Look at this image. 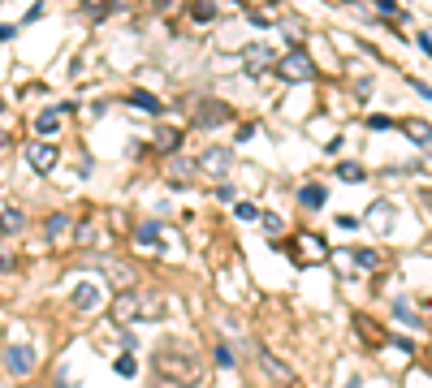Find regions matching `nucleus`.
Instances as JSON below:
<instances>
[{
  "label": "nucleus",
  "instance_id": "nucleus-22",
  "mask_svg": "<svg viewBox=\"0 0 432 388\" xmlns=\"http://www.w3.org/2000/svg\"><path fill=\"white\" fill-rule=\"evenodd\" d=\"M216 362H221V367H234V350H230V345H225V341L216 345Z\"/></svg>",
  "mask_w": 432,
  "mask_h": 388
},
{
  "label": "nucleus",
  "instance_id": "nucleus-13",
  "mask_svg": "<svg viewBox=\"0 0 432 388\" xmlns=\"http://www.w3.org/2000/svg\"><path fill=\"white\" fill-rule=\"evenodd\" d=\"M130 103H134V108H143V113H156V117H160V108H165V103L151 95V91H134V95H130Z\"/></svg>",
  "mask_w": 432,
  "mask_h": 388
},
{
  "label": "nucleus",
  "instance_id": "nucleus-17",
  "mask_svg": "<svg viewBox=\"0 0 432 388\" xmlns=\"http://www.w3.org/2000/svg\"><path fill=\"white\" fill-rule=\"evenodd\" d=\"M35 129H39V134H48V138H53V134H57V129H61V117H57L53 108H48V113H39V121H35Z\"/></svg>",
  "mask_w": 432,
  "mask_h": 388
},
{
  "label": "nucleus",
  "instance_id": "nucleus-28",
  "mask_svg": "<svg viewBox=\"0 0 432 388\" xmlns=\"http://www.w3.org/2000/svg\"><path fill=\"white\" fill-rule=\"evenodd\" d=\"M376 9H380V13H389V17L398 13V5H393V0H376Z\"/></svg>",
  "mask_w": 432,
  "mask_h": 388
},
{
  "label": "nucleus",
  "instance_id": "nucleus-4",
  "mask_svg": "<svg viewBox=\"0 0 432 388\" xmlns=\"http://www.w3.org/2000/svg\"><path fill=\"white\" fill-rule=\"evenodd\" d=\"M190 121H195L199 129L225 125V121H230V103H225V99H199V103H195V113H190Z\"/></svg>",
  "mask_w": 432,
  "mask_h": 388
},
{
  "label": "nucleus",
  "instance_id": "nucleus-15",
  "mask_svg": "<svg viewBox=\"0 0 432 388\" xmlns=\"http://www.w3.org/2000/svg\"><path fill=\"white\" fill-rule=\"evenodd\" d=\"M117 5H125V0H87L83 9H87V17H104V13H113Z\"/></svg>",
  "mask_w": 432,
  "mask_h": 388
},
{
  "label": "nucleus",
  "instance_id": "nucleus-16",
  "mask_svg": "<svg viewBox=\"0 0 432 388\" xmlns=\"http://www.w3.org/2000/svg\"><path fill=\"white\" fill-rule=\"evenodd\" d=\"M177 143H182V134H177V129H169V125L156 129V147H160V151H177Z\"/></svg>",
  "mask_w": 432,
  "mask_h": 388
},
{
  "label": "nucleus",
  "instance_id": "nucleus-7",
  "mask_svg": "<svg viewBox=\"0 0 432 388\" xmlns=\"http://www.w3.org/2000/svg\"><path fill=\"white\" fill-rule=\"evenodd\" d=\"M199 168L208 173V177H225V173L234 168V155L225 151V147H208V151L199 155Z\"/></svg>",
  "mask_w": 432,
  "mask_h": 388
},
{
  "label": "nucleus",
  "instance_id": "nucleus-5",
  "mask_svg": "<svg viewBox=\"0 0 432 388\" xmlns=\"http://www.w3.org/2000/svg\"><path fill=\"white\" fill-rule=\"evenodd\" d=\"M5 371L9 375H31L35 371V350L31 345H22V341H13V345H5Z\"/></svg>",
  "mask_w": 432,
  "mask_h": 388
},
{
  "label": "nucleus",
  "instance_id": "nucleus-14",
  "mask_svg": "<svg viewBox=\"0 0 432 388\" xmlns=\"http://www.w3.org/2000/svg\"><path fill=\"white\" fill-rule=\"evenodd\" d=\"M22 224H27V216H22L18 207H5V212H0V229H5V233H18Z\"/></svg>",
  "mask_w": 432,
  "mask_h": 388
},
{
  "label": "nucleus",
  "instance_id": "nucleus-9",
  "mask_svg": "<svg viewBox=\"0 0 432 388\" xmlns=\"http://www.w3.org/2000/svg\"><path fill=\"white\" fill-rule=\"evenodd\" d=\"M99 298H104V294H99V285H95V280H83L78 289H74V310H83V315H87V310L99 306Z\"/></svg>",
  "mask_w": 432,
  "mask_h": 388
},
{
  "label": "nucleus",
  "instance_id": "nucleus-23",
  "mask_svg": "<svg viewBox=\"0 0 432 388\" xmlns=\"http://www.w3.org/2000/svg\"><path fill=\"white\" fill-rule=\"evenodd\" d=\"M368 125H372V129H393L398 121H393V117H380V113H376V117H368Z\"/></svg>",
  "mask_w": 432,
  "mask_h": 388
},
{
  "label": "nucleus",
  "instance_id": "nucleus-11",
  "mask_svg": "<svg viewBox=\"0 0 432 388\" xmlns=\"http://www.w3.org/2000/svg\"><path fill=\"white\" fill-rule=\"evenodd\" d=\"M402 129L411 134V143H419V147L432 151V125H428V121H402Z\"/></svg>",
  "mask_w": 432,
  "mask_h": 388
},
{
  "label": "nucleus",
  "instance_id": "nucleus-18",
  "mask_svg": "<svg viewBox=\"0 0 432 388\" xmlns=\"http://www.w3.org/2000/svg\"><path fill=\"white\" fill-rule=\"evenodd\" d=\"M43 233H48V238H61V233H69V216H61V212L48 216V220H43Z\"/></svg>",
  "mask_w": 432,
  "mask_h": 388
},
{
  "label": "nucleus",
  "instance_id": "nucleus-24",
  "mask_svg": "<svg viewBox=\"0 0 432 388\" xmlns=\"http://www.w3.org/2000/svg\"><path fill=\"white\" fill-rule=\"evenodd\" d=\"M234 212H238V220H256V216H260V212H256V207H251V203H238Z\"/></svg>",
  "mask_w": 432,
  "mask_h": 388
},
{
  "label": "nucleus",
  "instance_id": "nucleus-2",
  "mask_svg": "<svg viewBox=\"0 0 432 388\" xmlns=\"http://www.w3.org/2000/svg\"><path fill=\"white\" fill-rule=\"evenodd\" d=\"M277 73L286 78V82H312L316 78V65H312V57L302 48H290L286 57H281V65H277Z\"/></svg>",
  "mask_w": 432,
  "mask_h": 388
},
{
  "label": "nucleus",
  "instance_id": "nucleus-12",
  "mask_svg": "<svg viewBox=\"0 0 432 388\" xmlns=\"http://www.w3.org/2000/svg\"><path fill=\"white\" fill-rule=\"evenodd\" d=\"M298 203H302V207H312V212H316V207H324V186H316V181H307V186L298 190Z\"/></svg>",
  "mask_w": 432,
  "mask_h": 388
},
{
  "label": "nucleus",
  "instance_id": "nucleus-26",
  "mask_svg": "<svg viewBox=\"0 0 432 388\" xmlns=\"http://www.w3.org/2000/svg\"><path fill=\"white\" fill-rule=\"evenodd\" d=\"M260 220H264V229H272V233H281V216H272V212H268V216H260Z\"/></svg>",
  "mask_w": 432,
  "mask_h": 388
},
{
  "label": "nucleus",
  "instance_id": "nucleus-25",
  "mask_svg": "<svg viewBox=\"0 0 432 388\" xmlns=\"http://www.w3.org/2000/svg\"><path fill=\"white\" fill-rule=\"evenodd\" d=\"M212 13H216L212 0H199V5H195V17H212Z\"/></svg>",
  "mask_w": 432,
  "mask_h": 388
},
{
  "label": "nucleus",
  "instance_id": "nucleus-20",
  "mask_svg": "<svg viewBox=\"0 0 432 388\" xmlns=\"http://www.w3.org/2000/svg\"><path fill=\"white\" fill-rule=\"evenodd\" d=\"M337 177L342 181H363V168L359 164H337Z\"/></svg>",
  "mask_w": 432,
  "mask_h": 388
},
{
  "label": "nucleus",
  "instance_id": "nucleus-21",
  "mask_svg": "<svg viewBox=\"0 0 432 388\" xmlns=\"http://www.w3.org/2000/svg\"><path fill=\"white\" fill-rule=\"evenodd\" d=\"M113 367H117V375H134V354H121Z\"/></svg>",
  "mask_w": 432,
  "mask_h": 388
},
{
  "label": "nucleus",
  "instance_id": "nucleus-1",
  "mask_svg": "<svg viewBox=\"0 0 432 388\" xmlns=\"http://www.w3.org/2000/svg\"><path fill=\"white\" fill-rule=\"evenodd\" d=\"M199 358L195 350H186L177 336H169V341L151 354V388H195L199 384Z\"/></svg>",
  "mask_w": 432,
  "mask_h": 388
},
{
  "label": "nucleus",
  "instance_id": "nucleus-6",
  "mask_svg": "<svg viewBox=\"0 0 432 388\" xmlns=\"http://www.w3.org/2000/svg\"><path fill=\"white\" fill-rule=\"evenodd\" d=\"M57 160H61V155H57L53 143H27V164H31L35 173H53Z\"/></svg>",
  "mask_w": 432,
  "mask_h": 388
},
{
  "label": "nucleus",
  "instance_id": "nucleus-8",
  "mask_svg": "<svg viewBox=\"0 0 432 388\" xmlns=\"http://www.w3.org/2000/svg\"><path fill=\"white\" fill-rule=\"evenodd\" d=\"M256 354H260V367H264V371L272 375V384H294V371H290V367H286V362L277 358V354H272L268 345H260Z\"/></svg>",
  "mask_w": 432,
  "mask_h": 388
},
{
  "label": "nucleus",
  "instance_id": "nucleus-29",
  "mask_svg": "<svg viewBox=\"0 0 432 388\" xmlns=\"http://www.w3.org/2000/svg\"><path fill=\"white\" fill-rule=\"evenodd\" d=\"M238 5H251V0H238Z\"/></svg>",
  "mask_w": 432,
  "mask_h": 388
},
{
  "label": "nucleus",
  "instance_id": "nucleus-3",
  "mask_svg": "<svg viewBox=\"0 0 432 388\" xmlns=\"http://www.w3.org/2000/svg\"><path fill=\"white\" fill-rule=\"evenodd\" d=\"M113 315L125 319V324H130V319H160V306H147L139 294H121L117 306H113Z\"/></svg>",
  "mask_w": 432,
  "mask_h": 388
},
{
  "label": "nucleus",
  "instance_id": "nucleus-10",
  "mask_svg": "<svg viewBox=\"0 0 432 388\" xmlns=\"http://www.w3.org/2000/svg\"><path fill=\"white\" fill-rule=\"evenodd\" d=\"M242 57H246V73H264V69L272 65V52H268L264 43H260V48H246Z\"/></svg>",
  "mask_w": 432,
  "mask_h": 388
},
{
  "label": "nucleus",
  "instance_id": "nucleus-19",
  "mask_svg": "<svg viewBox=\"0 0 432 388\" xmlns=\"http://www.w3.org/2000/svg\"><path fill=\"white\" fill-rule=\"evenodd\" d=\"M139 246H160V229L156 224H139Z\"/></svg>",
  "mask_w": 432,
  "mask_h": 388
},
{
  "label": "nucleus",
  "instance_id": "nucleus-27",
  "mask_svg": "<svg viewBox=\"0 0 432 388\" xmlns=\"http://www.w3.org/2000/svg\"><path fill=\"white\" fill-rule=\"evenodd\" d=\"M411 87H415V91H419L424 99H432V87H428V82H419V78H411Z\"/></svg>",
  "mask_w": 432,
  "mask_h": 388
}]
</instances>
